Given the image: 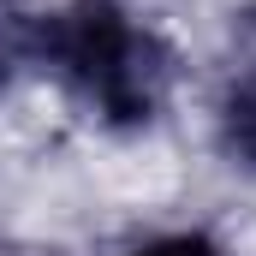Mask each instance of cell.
<instances>
[{"label":"cell","mask_w":256,"mask_h":256,"mask_svg":"<svg viewBox=\"0 0 256 256\" xmlns=\"http://www.w3.org/2000/svg\"><path fill=\"white\" fill-rule=\"evenodd\" d=\"M24 54L102 126H149L173 90L167 42L120 0H54L30 18Z\"/></svg>","instance_id":"obj_1"},{"label":"cell","mask_w":256,"mask_h":256,"mask_svg":"<svg viewBox=\"0 0 256 256\" xmlns=\"http://www.w3.org/2000/svg\"><path fill=\"white\" fill-rule=\"evenodd\" d=\"M220 143L232 161L256 167V54L232 72V84L220 96Z\"/></svg>","instance_id":"obj_2"},{"label":"cell","mask_w":256,"mask_h":256,"mask_svg":"<svg viewBox=\"0 0 256 256\" xmlns=\"http://www.w3.org/2000/svg\"><path fill=\"white\" fill-rule=\"evenodd\" d=\"M131 256H232V250H226V244H214V238H202V232H167V238L137 244Z\"/></svg>","instance_id":"obj_3"}]
</instances>
